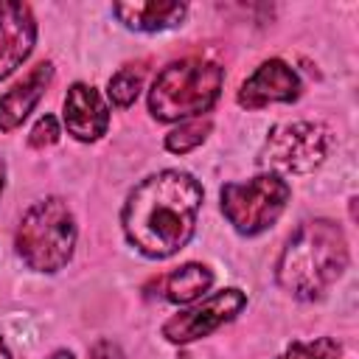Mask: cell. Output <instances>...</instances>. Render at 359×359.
<instances>
[{
    "instance_id": "1",
    "label": "cell",
    "mask_w": 359,
    "mask_h": 359,
    "mask_svg": "<svg viewBox=\"0 0 359 359\" xmlns=\"http://www.w3.org/2000/svg\"><path fill=\"white\" fill-rule=\"evenodd\" d=\"M202 208V185L194 174L165 168L137 182L121 210L126 241L146 258H171L196 227Z\"/></svg>"
},
{
    "instance_id": "16",
    "label": "cell",
    "mask_w": 359,
    "mask_h": 359,
    "mask_svg": "<svg viewBox=\"0 0 359 359\" xmlns=\"http://www.w3.org/2000/svg\"><path fill=\"white\" fill-rule=\"evenodd\" d=\"M275 359H339V345L331 337H320L314 342H292Z\"/></svg>"
},
{
    "instance_id": "18",
    "label": "cell",
    "mask_w": 359,
    "mask_h": 359,
    "mask_svg": "<svg viewBox=\"0 0 359 359\" xmlns=\"http://www.w3.org/2000/svg\"><path fill=\"white\" fill-rule=\"evenodd\" d=\"M50 359H76V356H73L70 351H56V353H53Z\"/></svg>"
},
{
    "instance_id": "17",
    "label": "cell",
    "mask_w": 359,
    "mask_h": 359,
    "mask_svg": "<svg viewBox=\"0 0 359 359\" xmlns=\"http://www.w3.org/2000/svg\"><path fill=\"white\" fill-rule=\"evenodd\" d=\"M56 140H59V123H56V118L53 115H42L34 123V129L28 135V143L34 149H45V146H53Z\"/></svg>"
},
{
    "instance_id": "6",
    "label": "cell",
    "mask_w": 359,
    "mask_h": 359,
    "mask_svg": "<svg viewBox=\"0 0 359 359\" xmlns=\"http://www.w3.org/2000/svg\"><path fill=\"white\" fill-rule=\"evenodd\" d=\"M328 149L331 132L323 123L294 121L272 129L261 151V160L280 174H309L325 160Z\"/></svg>"
},
{
    "instance_id": "9",
    "label": "cell",
    "mask_w": 359,
    "mask_h": 359,
    "mask_svg": "<svg viewBox=\"0 0 359 359\" xmlns=\"http://www.w3.org/2000/svg\"><path fill=\"white\" fill-rule=\"evenodd\" d=\"M297 95H300L297 73L286 62L269 59L261 67H255V73L241 84L238 104L247 109H261L266 104H289Z\"/></svg>"
},
{
    "instance_id": "7",
    "label": "cell",
    "mask_w": 359,
    "mask_h": 359,
    "mask_svg": "<svg viewBox=\"0 0 359 359\" xmlns=\"http://www.w3.org/2000/svg\"><path fill=\"white\" fill-rule=\"evenodd\" d=\"M247 306V294L241 289H222L213 292L210 297H205L202 303L174 314L165 325H163V337L174 345H185L194 339H202L208 334H213L219 325L230 323L236 314H241V309Z\"/></svg>"
},
{
    "instance_id": "5",
    "label": "cell",
    "mask_w": 359,
    "mask_h": 359,
    "mask_svg": "<svg viewBox=\"0 0 359 359\" xmlns=\"http://www.w3.org/2000/svg\"><path fill=\"white\" fill-rule=\"evenodd\" d=\"M289 182L280 174H258L247 182H227L219 191L224 219L241 236H258L278 222L289 202Z\"/></svg>"
},
{
    "instance_id": "19",
    "label": "cell",
    "mask_w": 359,
    "mask_h": 359,
    "mask_svg": "<svg viewBox=\"0 0 359 359\" xmlns=\"http://www.w3.org/2000/svg\"><path fill=\"white\" fill-rule=\"evenodd\" d=\"M3 188H6V163L0 160V194H3Z\"/></svg>"
},
{
    "instance_id": "14",
    "label": "cell",
    "mask_w": 359,
    "mask_h": 359,
    "mask_svg": "<svg viewBox=\"0 0 359 359\" xmlns=\"http://www.w3.org/2000/svg\"><path fill=\"white\" fill-rule=\"evenodd\" d=\"M210 132V121L205 118H191V121H182L177 129H171L165 135V149L174 151V154H188L191 149H196Z\"/></svg>"
},
{
    "instance_id": "13",
    "label": "cell",
    "mask_w": 359,
    "mask_h": 359,
    "mask_svg": "<svg viewBox=\"0 0 359 359\" xmlns=\"http://www.w3.org/2000/svg\"><path fill=\"white\" fill-rule=\"evenodd\" d=\"M213 286V272L205 264H182L165 278V300L188 306Z\"/></svg>"
},
{
    "instance_id": "3",
    "label": "cell",
    "mask_w": 359,
    "mask_h": 359,
    "mask_svg": "<svg viewBox=\"0 0 359 359\" xmlns=\"http://www.w3.org/2000/svg\"><path fill=\"white\" fill-rule=\"evenodd\" d=\"M224 70L208 59H180L165 65L149 90V112L157 121H191L208 112L222 93Z\"/></svg>"
},
{
    "instance_id": "2",
    "label": "cell",
    "mask_w": 359,
    "mask_h": 359,
    "mask_svg": "<svg viewBox=\"0 0 359 359\" xmlns=\"http://www.w3.org/2000/svg\"><path fill=\"white\" fill-rule=\"evenodd\" d=\"M348 269V241L337 222H303L286 241L275 278L283 292L297 300H320Z\"/></svg>"
},
{
    "instance_id": "4",
    "label": "cell",
    "mask_w": 359,
    "mask_h": 359,
    "mask_svg": "<svg viewBox=\"0 0 359 359\" xmlns=\"http://www.w3.org/2000/svg\"><path fill=\"white\" fill-rule=\"evenodd\" d=\"M17 255L36 272H59L76 247V219L65 199L48 196L25 210L14 236Z\"/></svg>"
},
{
    "instance_id": "10",
    "label": "cell",
    "mask_w": 359,
    "mask_h": 359,
    "mask_svg": "<svg viewBox=\"0 0 359 359\" xmlns=\"http://www.w3.org/2000/svg\"><path fill=\"white\" fill-rule=\"evenodd\" d=\"M62 112H65V126H67V135H73L76 140H98L107 126H109V107L107 101L101 98V93L90 84H81L76 81L67 95H65V104H62Z\"/></svg>"
},
{
    "instance_id": "8",
    "label": "cell",
    "mask_w": 359,
    "mask_h": 359,
    "mask_svg": "<svg viewBox=\"0 0 359 359\" xmlns=\"http://www.w3.org/2000/svg\"><path fill=\"white\" fill-rule=\"evenodd\" d=\"M36 20L28 3L0 0V79L11 76L34 50Z\"/></svg>"
},
{
    "instance_id": "15",
    "label": "cell",
    "mask_w": 359,
    "mask_h": 359,
    "mask_svg": "<svg viewBox=\"0 0 359 359\" xmlns=\"http://www.w3.org/2000/svg\"><path fill=\"white\" fill-rule=\"evenodd\" d=\"M140 87H143V76H140V70L123 67V70H118V73L109 79V84H107V95H109V101H112L115 107L123 109V107H132V104H135Z\"/></svg>"
},
{
    "instance_id": "12",
    "label": "cell",
    "mask_w": 359,
    "mask_h": 359,
    "mask_svg": "<svg viewBox=\"0 0 359 359\" xmlns=\"http://www.w3.org/2000/svg\"><path fill=\"white\" fill-rule=\"evenodd\" d=\"M112 11L126 28L154 34L180 25L188 14V6L177 0H135V3H115Z\"/></svg>"
},
{
    "instance_id": "20",
    "label": "cell",
    "mask_w": 359,
    "mask_h": 359,
    "mask_svg": "<svg viewBox=\"0 0 359 359\" xmlns=\"http://www.w3.org/2000/svg\"><path fill=\"white\" fill-rule=\"evenodd\" d=\"M0 359H11V353H8V348H6L3 339H0Z\"/></svg>"
},
{
    "instance_id": "11",
    "label": "cell",
    "mask_w": 359,
    "mask_h": 359,
    "mask_svg": "<svg viewBox=\"0 0 359 359\" xmlns=\"http://www.w3.org/2000/svg\"><path fill=\"white\" fill-rule=\"evenodd\" d=\"M53 79V65L50 62H39L36 67H31V73L17 81L3 98H0V132H11L17 129L28 112H34V107L39 104L45 87Z\"/></svg>"
}]
</instances>
